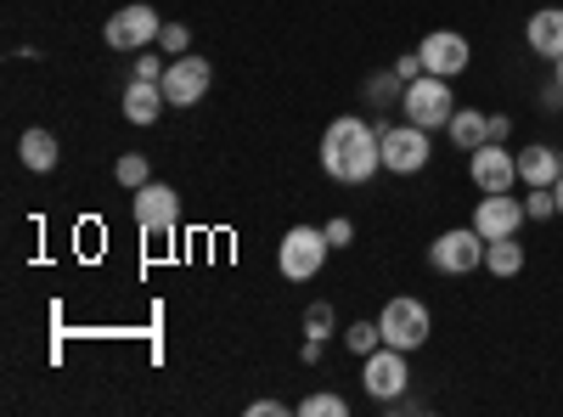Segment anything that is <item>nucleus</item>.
<instances>
[{"instance_id": "nucleus-1", "label": "nucleus", "mask_w": 563, "mask_h": 417, "mask_svg": "<svg viewBox=\"0 0 563 417\" xmlns=\"http://www.w3.org/2000/svg\"><path fill=\"white\" fill-rule=\"evenodd\" d=\"M321 169L344 180V187H366L372 175L384 169V142H378V124H366L355 113L333 119L321 135Z\"/></svg>"}, {"instance_id": "nucleus-2", "label": "nucleus", "mask_w": 563, "mask_h": 417, "mask_svg": "<svg viewBox=\"0 0 563 417\" xmlns=\"http://www.w3.org/2000/svg\"><path fill=\"white\" fill-rule=\"evenodd\" d=\"M400 108H406V119H411V124H422V130H445V124H451V113H456L451 79H440V74L411 79V85H406V97H400Z\"/></svg>"}, {"instance_id": "nucleus-3", "label": "nucleus", "mask_w": 563, "mask_h": 417, "mask_svg": "<svg viewBox=\"0 0 563 417\" xmlns=\"http://www.w3.org/2000/svg\"><path fill=\"white\" fill-rule=\"evenodd\" d=\"M327 254H333L327 231H316V226H294L288 238H282V249H276V265H282V276H288V283H310V276L327 265Z\"/></svg>"}, {"instance_id": "nucleus-4", "label": "nucleus", "mask_w": 563, "mask_h": 417, "mask_svg": "<svg viewBox=\"0 0 563 417\" xmlns=\"http://www.w3.org/2000/svg\"><path fill=\"white\" fill-rule=\"evenodd\" d=\"M429 265L445 271V276H467L485 265V231L479 226H456V231H440L434 249H429Z\"/></svg>"}, {"instance_id": "nucleus-5", "label": "nucleus", "mask_w": 563, "mask_h": 417, "mask_svg": "<svg viewBox=\"0 0 563 417\" xmlns=\"http://www.w3.org/2000/svg\"><path fill=\"white\" fill-rule=\"evenodd\" d=\"M361 384H366V395L378 400V406L400 400V395H406V384H411L406 350H395V344H378V350L366 355V366H361Z\"/></svg>"}, {"instance_id": "nucleus-6", "label": "nucleus", "mask_w": 563, "mask_h": 417, "mask_svg": "<svg viewBox=\"0 0 563 417\" xmlns=\"http://www.w3.org/2000/svg\"><path fill=\"white\" fill-rule=\"evenodd\" d=\"M378 328H384V344H395V350L411 355V350L429 344L434 321H429V305H417V299H389L384 316H378Z\"/></svg>"}, {"instance_id": "nucleus-7", "label": "nucleus", "mask_w": 563, "mask_h": 417, "mask_svg": "<svg viewBox=\"0 0 563 417\" xmlns=\"http://www.w3.org/2000/svg\"><path fill=\"white\" fill-rule=\"evenodd\" d=\"M378 142H384V169L389 175H417L422 164H429V130H422V124H384L378 130Z\"/></svg>"}, {"instance_id": "nucleus-8", "label": "nucleus", "mask_w": 563, "mask_h": 417, "mask_svg": "<svg viewBox=\"0 0 563 417\" xmlns=\"http://www.w3.org/2000/svg\"><path fill=\"white\" fill-rule=\"evenodd\" d=\"M209 85H214V63H203V57H169V68H164V97H169V108H198L203 97H209Z\"/></svg>"}, {"instance_id": "nucleus-9", "label": "nucleus", "mask_w": 563, "mask_h": 417, "mask_svg": "<svg viewBox=\"0 0 563 417\" xmlns=\"http://www.w3.org/2000/svg\"><path fill=\"white\" fill-rule=\"evenodd\" d=\"M467 175L479 193H512L519 187V153H507V142H485L467 153Z\"/></svg>"}, {"instance_id": "nucleus-10", "label": "nucleus", "mask_w": 563, "mask_h": 417, "mask_svg": "<svg viewBox=\"0 0 563 417\" xmlns=\"http://www.w3.org/2000/svg\"><path fill=\"white\" fill-rule=\"evenodd\" d=\"M102 34H108L113 52H147V45L164 34V18H158L153 7H119Z\"/></svg>"}, {"instance_id": "nucleus-11", "label": "nucleus", "mask_w": 563, "mask_h": 417, "mask_svg": "<svg viewBox=\"0 0 563 417\" xmlns=\"http://www.w3.org/2000/svg\"><path fill=\"white\" fill-rule=\"evenodd\" d=\"M417 57H422V68H429V74L456 79L467 63H474V45H467V34H456V29H434L429 40L417 45Z\"/></svg>"}, {"instance_id": "nucleus-12", "label": "nucleus", "mask_w": 563, "mask_h": 417, "mask_svg": "<svg viewBox=\"0 0 563 417\" xmlns=\"http://www.w3.org/2000/svg\"><path fill=\"white\" fill-rule=\"evenodd\" d=\"M180 220V198L164 187V180H147V187H135V226L147 231V238H169Z\"/></svg>"}, {"instance_id": "nucleus-13", "label": "nucleus", "mask_w": 563, "mask_h": 417, "mask_svg": "<svg viewBox=\"0 0 563 417\" xmlns=\"http://www.w3.org/2000/svg\"><path fill=\"white\" fill-rule=\"evenodd\" d=\"M525 198H512V193H485L479 209H474V226L485 231V243L496 238H519V226H525Z\"/></svg>"}, {"instance_id": "nucleus-14", "label": "nucleus", "mask_w": 563, "mask_h": 417, "mask_svg": "<svg viewBox=\"0 0 563 417\" xmlns=\"http://www.w3.org/2000/svg\"><path fill=\"white\" fill-rule=\"evenodd\" d=\"M525 40H530V52L558 63L563 57V7H541L530 23H525Z\"/></svg>"}, {"instance_id": "nucleus-15", "label": "nucleus", "mask_w": 563, "mask_h": 417, "mask_svg": "<svg viewBox=\"0 0 563 417\" xmlns=\"http://www.w3.org/2000/svg\"><path fill=\"white\" fill-rule=\"evenodd\" d=\"M164 108H169V97H164L158 79H130V85H124V119H130V124H153Z\"/></svg>"}, {"instance_id": "nucleus-16", "label": "nucleus", "mask_w": 563, "mask_h": 417, "mask_svg": "<svg viewBox=\"0 0 563 417\" xmlns=\"http://www.w3.org/2000/svg\"><path fill=\"white\" fill-rule=\"evenodd\" d=\"M558 175H563V153H558V147L530 142V147L519 153V180H525V187H552Z\"/></svg>"}, {"instance_id": "nucleus-17", "label": "nucleus", "mask_w": 563, "mask_h": 417, "mask_svg": "<svg viewBox=\"0 0 563 417\" xmlns=\"http://www.w3.org/2000/svg\"><path fill=\"white\" fill-rule=\"evenodd\" d=\"M18 158L34 169V175H45V169H57V135L52 130H23V142H18Z\"/></svg>"}, {"instance_id": "nucleus-18", "label": "nucleus", "mask_w": 563, "mask_h": 417, "mask_svg": "<svg viewBox=\"0 0 563 417\" xmlns=\"http://www.w3.org/2000/svg\"><path fill=\"white\" fill-rule=\"evenodd\" d=\"M445 135L462 147V153H474V147H485V113L479 108H456L451 113V124H445Z\"/></svg>"}, {"instance_id": "nucleus-19", "label": "nucleus", "mask_w": 563, "mask_h": 417, "mask_svg": "<svg viewBox=\"0 0 563 417\" xmlns=\"http://www.w3.org/2000/svg\"><path fill=\"white\" fill-rule=\"evenodd\" d=\"M485 271H490V276H519V271H525V249L512 243V238L485 243Z\"/></svg>"}, {"instance_id": "nucleus-20", "label": "nucleus", "mask_w": 563, "mask_h": 417, "mask_svg": "<svg viewBox=\"0 0 563 417\" xmlns=\"http://www.w3.org/2000/svg\"><path fill=\"white\" fill-rule=\"evenodd\" d=\"M113 175H119V187H130V193H135V187H147V180H153V164L141 158V153H124V158L113 164Z\"/></svg>"}, {"instance_id": "nucleus-21", "label": "nucleus", "mask_w": 563, "mask_h": 417, "mask_svg": "<svg viewBox=\"0 0 563 417\" xmlns=\"http://www.w3.org/2000/svg\"><path fill=\"white\" fill-rule=\"evenodd\" d=\"M344 344H350V355H372V350L384 344V328H378V321H350Z\"/></svg>"}, {"instance_id": "nucleus-22", "label": "nucleus", "mask_w": 563, "mask_h": 417, "mask_svg": "<svg viewBox=\"0 0 563 417\" xmlns=\"http://www.w3.org/2000/svg\"><path fill=\"white\" fill-rule=\"evenodd\" d=\"M333 305H327V299H316L310 310H305V339H333Z\"/></svg>"}, {"instance_id": "nucleus-23", "label": "nucleus", "mask_w": 563, "mask_h": 417, "mask_svg": "<svg viewBox=\"0 0 563 417\" xmlns=\"http://www.w3.org/2000/svg\"><path fill=\"white\" fill-rule=\"evenodd\" d=\"M344 411H350V406H344V395H327V389L299 400V417H344Z\"/></svg>"}, {"instance_id": "nucleus-24", "label": "nucleus", "mask_w": 563, "mask_h": 417, "mask_svg": "<svg viewBox=\"0 0 563 417\" xmlns=\"http://www.w3.org/2000/svg\"><path fill=\"white\" fill-rule=\"evenodd\" d=\"M525 215H530V220H552V215H558V193H552V187H530Z\"/></svg>"}, {"instance_id": "nucleus-25", "label": "nucleus", "mask_w": 563, "mask_h": 417, "mask_svg": "<svg viewBox=\"0 0 563 417\" xmlns=\"http://www.w3.org/2000/svg\"><path fill=\"white\" fill-rule=\"evenodd\" d=\"M186 45H192L186 23H164V34H158V52H164V57H186Z\"/></svg>"}, {"instance_id": "nucleus-26", "label": "nucleus", "mask_w": 563, "mask_h": 417, "mask_svg": "<svg viewBox=\"0 0 563 417\" xmlns=\"http://www.w3.org/2000/svg\"><path fill=\"white\" fill-rule=\"evenodd\" d=\"M164 68H169V57H153V52H135V68H130V79H158V85H164Z\"/></svg>"}, {"instance_id": "nucleus-27", "label": "nucleus", "mask_w": 563, "mask_h": 417, "mask_svg": "<svg viewBox=\"0 0 563 417\" xmlns=\"http://www.w3.org/2000/svg\"><path fill=\"white\" fill-rule=\"evenodd\" d=\"M321 231H327V243H333V249H350V243H355V226H350L344 215H339V220H327Z\"/></svg>"}, {"instance_id": "nucleus-28", "label": "nucleus", "mask_w": 563, "mask_h": 417, "mask_svg": "<svg viewBox=\"0 0 563 417\" xmlns=\"http://www.w3.org/2000/svg\"><path fill=\"white\" fill-rule=\"evenodd\" d=\"M512 135V119L507 113H485V142H507Z\"/></svg>"}, {"instance_id": "nucleus-29", "label": "nucleus", "mask_w": 563, "mask_h": 417, "mask_svg": "<svg viewBox=\"0 0 563 417\" xmlns=\"http://www.w3.org/2000/svg\"><path fill=\"white\" fill-rule=\"evenodd\" d=\"M395 74H400V85H411V79H422L429 68H422V57L411 52V57H400V63H395Z\"/></svg>"}, {"instance_id": "nucleus-30", "label": "nucleus", "mask_w": 563, "mask_h": 417, "mask_svg": "<svg viewBox=\"0 0 563 417\" xmlns=\"http://www.w3.org/2000/svg\"><path fill=\"white\" fill-rule=\"evenodd\" d=\"M541 108H547V113H563V85H558V79L541 90Z\"/></svg>"}, {"instance_id": "nucleus-31", "label": "nucleus", "mask_w": 563, "mask_h": 417, "mask_svg": "<svg viewBox=\"0 0 563 417\" xmlns=\"http://www.w3.org/2000/svg\"><path fill=\"white\" fill-rule=\"evenodd\" d=\"M282 411H288L282 400H254V406H249V417H282Z\"/></svg>"}, {"instance_id": "nucleus-32", "label": "nucleus", "mask_w": 563, "mask_h": 417, "mask_svg": "<svg viewBox=\"0 0 563 417\" xmlns=\"http://www.w3.org/2000/svg\"><path fill=\"white\" fill-rule=\"evenodd\" d=\"M552 193H558V215H563V175L552 180Z\"/></svg>"}, {"instance_id": "nucleus-33", "label": "nucleus", "mask_w": 563, "mask_h": 417, "mask_svg": "<svg viewBox=\"0 0 563 417\" xmlns=\"http://www.w3.org/2000/svg\"><path fill=\"white\" fill-rule=\"evenodd\" d=\"M552 79H558V85H563V57H558V63H552Z\"/></svg>"}]
</instances>
